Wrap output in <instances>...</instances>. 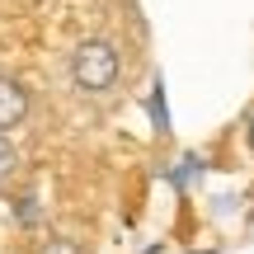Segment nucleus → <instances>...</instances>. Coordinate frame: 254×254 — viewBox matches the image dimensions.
Masks as SVG:
<instances>
[{"label": "nucleus", "instance_id": "obj_1", "mask_svg": "<svg viewBox=\"0 0 254 254\" xmlns=\"http://www.w3.org/2000/svg\"><path fill=\"white\" fill-rule=\"evenodd\" d=\"M123 75H127V52L113 33H85L66 52V80L80 99H94V104L113 99L123 90Z\"/></svg>", "mask_w": 254, "mask_h": 254}, {"label": "nucleus", "instance_id": "obj_2", "mask_svg": "<svg viewBox=\"0 0 254 254\" xmlns=\"http://www.w3.org/2000/svg\"><path fill=\"white\" fill-rule=\"evenodd\" d=\"M33 109H38V99H33V90H28V80L0 71V132L14 136L19 127L33 118Z\"/></svg>", "mask_w": 254, "mask_h": 254}, {"label": "nucleus", "instance_id": "obj_3", "mask_svg": "<svg viewBox=\"0 0 254 254\" xmlns=\"http://www.w3.org/2000/svg\"><path fill=\"white\" fill-rule=\"evenodd\" d=\"M33 254H94V240L85 231H75V226H52V231L38 236Z\"/></svg>", "mask_w": 254, "mask_h": 254}, {"label": "nucleus", "instance_id": "obj_4", "mask_svg": "<svg viewBox=\"0 0 254 254\" xmlns=\"http://www.w3.org/2000/svg\"><path fill=\"white\" fill-rule=\"evenodd\" d=\"M24 151H19V141L9 132H0V193H9L19 179H24Z\"/></svg>", "mask_w": 254, "mask_h": 254}, {"label": "nucleus", "instance_id": "obj_5", "mask_svg": "<svg viewBox=\"0 0 254 254\" xmlns=\"http://www.w3.org/2000/svg\"><path fill=\"white\" fill-rule=\"evenodd\" d=\"M245 146H250V155H254V109H250V118H245Z\"/></svg>", "mask_w": 254, "mask_h": 254}]
</instances>
